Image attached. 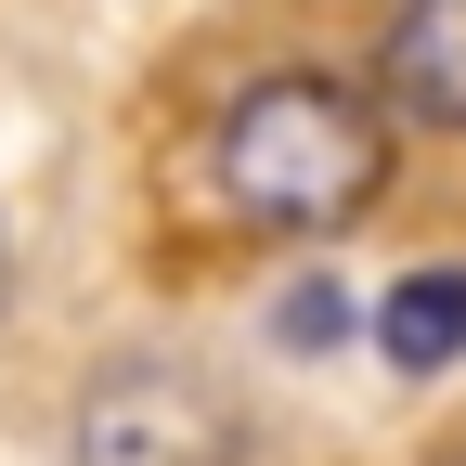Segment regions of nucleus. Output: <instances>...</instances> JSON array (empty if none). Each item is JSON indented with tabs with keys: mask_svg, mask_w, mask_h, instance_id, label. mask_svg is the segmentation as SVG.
<instances>
[{
	"mask_svg": "<svg viewBox=\"0 0 466 466\" xmlns=\"http://www.w3.org/2000/svg\"><path fill=\"white\" fill-rule=\"evenodd\" d=\"M285 337H299V350H324V337H337V299H324V285H299V299H285Z\"/></svg>",
	"mask_w": 466,
	"mask_h": 466,
	"instance_id": "nucleus-5",
	"label": "nucleus"
},
{
	"mask_svg": "<svg viewBox=\"0 0 466 466\" xmlns=\"http://www.w3.org/2000/svg\"><path fill=\"white\" fill-rule=\"evenodd\" d=\"M0 299H14V247H0Z\"/></svg>",
	"mask_w": 466,
	"mask_h": 466,
	"instance_id": "nucleus-6",
	"label": "nucleus"
},
{
	"mask_svg": "<svg viewBox=\"0 0 466 466\" xmlns=\"http://www.w3.org/2000/svg\"><path fill=\"white\" fill-rule=\"evenodd\" d=\"M376 350H389L401 376L466 363V272H401L389 299H376Z\"/></svg>",
	"mask_w": 466,
	"mask_h": 466,
	"instance_id": "nucleus-4",
	"label": "nucleus"
},
{
	"mask_svg": "<svg viewBox=\"0 0 466 466\" xmlns=\"http://www.w3.org/2000/svg\"><path fill=\"white\" fill-rule=\"evenodd\" d=\"M376 91L415 130H466V0H401L376 39Z\"/></svg>",
	"mask_w": 466,
	"mask_h": 466,
	"instance_id": "nucleus-3",
	"label": "nucleus"
},
{
	"mask_svg": "<svg viewBox=\"0 0 466 466\" xmlns=\"http://www.w3.org/2000/svg\"><path fill=\"white\" fill-rule=\"evenodd\" d=\"M208 182L259 233H350L389 195V104L350 91V78H311V66H272L220 104Z\"/></svg>",
	"mask_w": 466,
	"mask_h": 466,
	"instance_id": "nucleus-1",
	"label": "nucleus"
},
{
	"mask_svg": "<svg viewBox=\"0 0 466 466\" xmlns=\"http://www.w3.org/2000/svg\"><path fill=\"white\" fill-rule=\"evenodd\" d=\"M66 453L78 466H247V415H233V389L208 363H182V350H116L78 389Z\"/></svg>",
	"mask_w": 466,
	"mask_h": 466,
	"instance_id": "nucleus-2",
	"label": "nucleus"
},
{
	"mask_svg": "<svg viewBox=\"0 0 466 466\" xmlns=\"http://www.w3.org/2000/svg\"><path fill=\"white\" fill-rule=\"evenodd\" d=\"M441 466H466V441H453V453H441Z\"/></svg>",
	"mask_w": 466,
	"mask_h": 466,
	"instance_id": "nucleus-7",
	"label": "nucleus"
}]
</instances>
